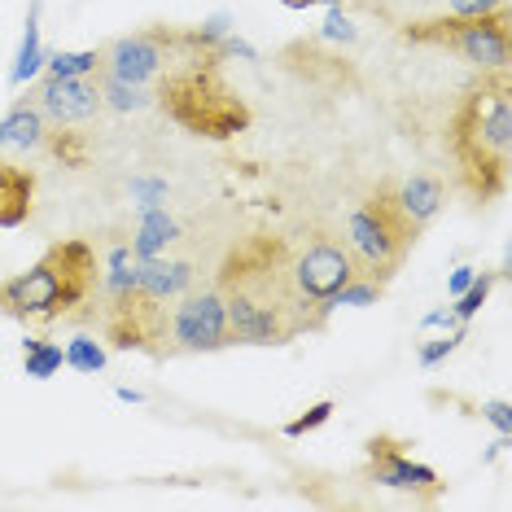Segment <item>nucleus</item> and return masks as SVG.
Instances as JSON below:
<instances>
[{
    "instance_id": "nucleus-1",
    "label": "nucleus",
    "mask_w": 512,
    "mask_h": 512,
    "mask_svg": "<svg viewBox=\"0 0 512 512\" xmlns=\"http://www.w3.org/2000/svg\"><path fill=\"white\" fill-rule=\"evenodd\" d=\"M215 289L224 298L228 346H285L302 333H320L289 281L285 237H250L246 246L228 250Z\"/></svg>"
},
{
    "instance_id": "nucleus-2",
    "label": "nucleus",
    "mask_w": 512,
    "mask_h": 512,
    "mask_svg": "<svg viewBox=\"0 0 512 512\" xmlns=\"http://www.w3.org/2000/svg\"><path fill=\"white\" fill-rule=\"evenodd\" d=\"M451 158L473 202H495L508 193L512 167V79L508 66L482 71V79L464 92L447 132Z\"/></svg>"
},
{
    "instance_id": "nucleus-3",
    "label": "nucleus",
    "mask_w": 512,
    "mask_h": 512,
    "mask_svg": "<svg viewBox=\"0 0 512 512\" xmlns=\"http://www.w3.org/2000/svg\"><path fill=\"white\" fill-rule=\"evenodd\" d=\"M219 66H224L219 62V44L202 40L193 53H184L171 71L158 75L154 106L167 110V119L180 123L184 132L206 136V141H228V136L246 132L250 127V106L228 88V79H224Z\"/></svg>"
},
{
    "instance_id": "nucleus-4",
    "label": "nucleus",
    "mask_w": 512,
    "mask_h": 512,
    "mask_svg": "<svg viewBox=\"0 0 512 512\" xmlns=\"http://www.w3.org/2000/svg\"><path fill=\"white\" fill-rule=\"evenodd\" d=\"M97 250L84 237L53 241L27 272L0 281V316L22 324H53L97 294Z\"/></svg>"
},
{
    "instance_id": "nucleus-5",
    "label": "nucleus",
    "mask_w": 512,
    "mask_h": 512,
    "mask_svg": "<svg viewBox=\"0 0 512 512\" xmlns=\"http://www.w3.org/2000/svg\"><path fill=\"white\" fill-rule=\"evenodd\" d=\"M342 241H346V250H351L359 276H368V281H377V285H390L394 276H399L403 259L412 254V246L421 241V228L394 206L390 180H381L377 189L368 193V202L351 211Z\"/></svg>"
},
{
    "instance_id": "nucleus-6",
    "label": "nucleus",
    "mask_w": 512,
    "mask_h": 512,
    "mask_svg": "<svg viewBox=\"0 0 512 512\" xmlns=\"http://www.w3.org/2000/svg\"><path fill=\"white\" fill-rule=\"evenodd\" d=\"M285 259H289V281H294L298 298L307 302V311L324 329L333 316L337 289L359 276L346 241L324 228H307V232H298V237H285Z\"/></svg>"
},
{
    "instance_id": "nucleus-7",
    "label": "nucleus",
    "mask_w": 512,
    "mask_h": 512,
    "mask_svg": "<svg viewBox=\"0 0 512 512\" xmlns=\"http://www.w3.org/2000/svg\"><path fill=\"white\" fill-rule=\"evenodd\" d=\"M508 5L491 9V14L477 18H429V22H412L403 27L407 44H425V49H447L456 53L460 62L477 66V71H499V66L512 62V27H508Z\"/></svg>"
},
{
    "instance_id": "nucleus-8",
    "label": "nucleus",
    "mask_w": 512,
    "mask_h": 512,
    "mask_svg": "<svg viewBox=\"0 0 512 512\" xmlns=\"http://www.w3.org/2000/svg\"><path fill=\"white\" fill-rule=\"evenodd\" d=\"M197 31H176V27H149L136 31V36H119L114 44L101 49V71L114 79H127V84H158L162 71L180 62L184 53L197 49Z\"/></svg>"
},
{
    "instance_id": "nucleus-9",
    "label": "nucleus",
    "mask_w": 512,
    "mask_h": 512,
    "mask_svg": "<svg viewBox=\"0 0 512 512\" xmlns=\"http://www.w3.org/2000/svg\"><path fill=\"white\" fill-rule=\"evenodd\" d=\"M228 346V320L219 289H189L171 298L167 333H162V355H211Z\"/></svg>"
},
{
    "instance_id": "nucleus-10",
    "label": "nucleus",
    "mask_w": 512,
    "mask_h": 512,
    "mask_svg": "<svg viewBox=\"0 0 512 512\" xmlns=\"http://www.w3.org/2000/svg\"><path fill=\"white\" fill-rule=\"evenodd\" d=\"M167 307L141 294V289H127L119 298H106V342L114 351H141L162 359V333H167Z\"/></svg>"
},
{
    "instance_id": "nucleus-11",
    "label": "nucleus",
    "mask_w": 512,
    "mask_h": 512,
    "mask_svg": "<svg viewBox=\"0 0 512 512\" xmlns=\"http://www.w3.org/2000/svg\"><path fill=\"white\" fill-rule=\"evenodd\" d=\"M31 101L40 106L44 123L49 127H75V123H88L92 114L106 110L101 101V84L97 75H84V79H66V75H44Z\"/></svg>"
},
{
    "instance_id": "nucleus-12",
    "label": "nucleus",
    "mask_w": 512,
    "mask_h": 512,
    "mask_svg": "<svg viewBox=\"0 0 512 512\" xmlns=\"http://www.w3.org/2000/svg\"><path fill=\"white\" fill-rule=\"evenodd\" d=\"M368 482L377 486H390V491H412V495H425V499H438L442 482L429 464L412 460L403 451L399 438L390 434H377L368 442Z\"/></svg>"
},
{
    "instance_id": "nucleus-13",
    "label": "nucleus",
    "mask_w": 512,
    "mask_h": 512,
    "mask_svg": "<svg viewBox=\"0 0 512 512\" xmlns=\"http://www.w3.org/2000/svg\"><path fill=\"white\" fill-rule=\"evenodd\" d=\"M197 281L193 263L189 259H167V254H154V259H141V267H136V289L158 302H171L180 294H189Z\"/></svg>"
},
{
    "instance_id": "nucleus-14",
    "label": "nucleus",
    "mask_w": 512,
    "mask_h": 512,
    "mask_svg": "<svg viewBox=\"0 0 512 512\" xmlns=\"http://www.w3.org/2000/svg\"><path fill=\"white\" fill-rule=\"evenodd\" d=\"M36 211V171L0 158V228H22Z\"/></svg>"
},
{
    "instance_id": "nucleus-15",
    "label": "nucleus",
    "mask_w": 512,
    "mask_h": 512,
    "mask_svg": "<svg viewBox=\"0 0 512 512\" xmlns=\"http://www.w3.org/2000/svg\"><path fill=\"white\" fill-rule=\"evenodd\" d=\"M390 193H394V206L412 219L416 228L425 232V224L442 211V202H447V189H442V180L434 176H407V180H390Z\"/></svg>"
},
{
    "instance_id": "nucleus-16",
    "label": "nucleus",
    "mask_w": 512,
    "mask_h": 512,
    "mask_svg": "<svg viewBox=\"0 0 512 512\" xmlns=\"http://www.w3.org/2000/svg\"><path fill=\"white\" fill-rule=\"evenodd\" d=\"M44 136H49V123H44V114L31 97H22L18 106L0 119V149L36 154V149H44Z\"/></svg>"
},
{
    "instance_id": "nucleus-17",
    "label": "nucleus",
    "mask_w": 512,
    "mask_h": 512,
    "mask_svg": "<svg viewBox=\"0 0 512 512\" xmlns=\"http://www.w3.org/2000/svg\"><path fill=\"white\" fill-rule=\"evenodd\" d=\"M40 5L44 0H31L27 9V22H22V40H18V53H14V66H9V88H22V84H36L49 53L40 44Z\"/></svg>"
},
{
    "instance_id": "nucleus-18",
    "label": "nucleus",
    "mask_w": 512,
    "mask_h": 512,
    "mask_svg": "<svg viewBox=\"0 0 512 512\" xmlns=\"http://www.w3.org/2000/svg\"><path fill=\"white\" fill-rule=\"evenodd\" d=\"M180 241V219L167 215V206H154V211H141L132 232V250L136 259H154V254H167V246Z\"/></svg>"
},
{
    "instance_id": "nucleus-19",
    "label": "nucleus",
    "mask_w": 512,
    "mask_h": 512,
    "mask_svg": "<svg viewBox=\"0 0 512 512\" xmlns=\"http://www.w3.org/2000/svg\"><path fill=\"white\" fill-rule=\"evenodd\" d=\"M97 84H101V101H106L110 110H119V114L154 106V88H149V84H127V79H114L106 71L97 75Z\"/></svg>"
},
{
    "instance_id": "nucleus-20",
    "label": "nucleus",
    "mask_w": 512,
    "mask_h": 512,
    "mask_svg": "<svg viewBox=\"0 0 512 512\" xmlns=\"http://www.w3.org/2000/svg\"><path fill=\"white\" fill-rule=\"evenodd\" d=\"M22 368L31 381H49L66 368V351L57 342H44V337H27L22 342Z\"/></svg>"
},
{
    "instance_id": "nucleus-21",
    "label": "nucleus",
    "mask_w": 512,
    "mask_h": 512,
    "mask_svg": "<svg viewBox=\"0 0 512 512\" xmlns=\"http://www.w3.org/2000/svg\"><path fill=\"white\" fill-rule=\"evenodd\" d=\"M136 267H141V259H136L132 246H114V250L106 254L101 294H106V298H119V294H127V289H136Z\"/></svg>"
},
{
    "instance_id": "nucleus-22",
    "label": "nucleus",
    "mask_w": 512,
    "mask_h": 512,
    "mask_svg": "<svg viewBox=\"0 0 512 512\" xmlns=\"http://www.w3.org/2000/svg\"><path fill=\"white\" fill-rule=\"evenodd\" d=\"M44 71H49V75H66V79L101 75V49H62V53H49Z\"/></svg>"
},
{
    "instance_id": "nucleus-23",
    "label": "nucleus",
    "mask_w": 512,
    "mask_h": 512,
    "mask_svg": "<svg viewBox=\"0 0 512 512\" xmlns=\"http://www.w3.org/2000/svg\"><path fill=\"white\" fill-rule=\"evenodd\" d=\"M66 368L84 372V377H97V372L106 368V346H101L97 337H88V333L71 337V342H66Z\"/></svg>"
},
{
    "instance_id": "nucleus-24",
    "label": "nucleus",
    "mask_w": 512,
    "mask_h": 512,
    "mask_svg": "<svg viewBox=\"0 0 512 512\" xmlns=\"http://www.w3.org/2000/svg\"><path fill=\"white\" fill-rule=\"evenodd\" d=\"M495 285H499V272H482V276H473L469 289L451 298V311H456V320H460V324H469V320L477 316V311L486 307V298H491V289H495Z\"/></svg>"
},
{
    "instance_id": "nucleus-25",
    "label": "nucleus",
    "mask_w": 512,
    "mask_h": 512,
    "mask_svg": "<svg viewBox=\"0 0 512 512\" xmlns=\"http://www.w3.org/2000/svg\"><path fill=\"white\" fill-rule=\"evenodd\" d=\"M44 149H49L62 167H84L88 162V141L79 132H71V127H53V132L44 136Z\"/></svg>"
},
{
    "instance_id": "nucleus-26",
    "label": "nucleus",
    "mask_w": 512,
    "mask_h": 512,
    "mask_svg": "<svg viewBox=\"0 0 512 512\" xmlns=\"http://www.w3.org/2000/svg\"><path fill=\"white\" fill-rule=\"evenodd\" d=\"M464 337H469V324H456V329H447L442 337H434V342H425L421 351H416V364H421V368H438V364H447V359L460 351Z\"/></svg>"
},
{
    "instance_id": "nucleus-27",
    "label": "nucleus",
    "mask_w": 512,
    "mask_h": 512,
    "mask_svg": "<svg viewBox=\"0 0 512 512\" xmlns=\"http://www.w3.org/2000/svg\"><path fill=\"white\" fill-rule=\"evenodd\" d=\"M381 294H386V285L368 281V276H355V281H346L342 289H337L333 311H337V307H377Z\"/></svg>"
},
{
    "instance_id": "nucleus-28",
    "label": "nucleus",
    "mask_w": 512,
    "mask_h": 512,
    "mask_svg": "<svg viewBox=\"0 0 512 512\" xmlns=\"http://www.w3.org/2000/svg\"><path fill=\"white\" fill-rule=\"evenodd\" d=\"M333 412H337V403L333 399H320V403H311L302 416H294V421L285 425V438H307V434H316L320 425H329L333 421Z\"/></svg>"
},
{
    "instance_id": "nucleus-29",
    "label": "nucleus",
    "mask_w": 512,
    "mask_h": 512,
    "mask_svg": "<svg viewBox=\"0 0 512 512\" xmlns=\"http://www.w3.org/2000/svg\"><path fill=\"white\" fill-rule=\"evenodd\" d=\"M320 36L324 40H333V44H355V22L342 14V5H329V14H324V27H320Z\"/></svg>"
},
{
    "instance_id": "nucleus-30",
    "label": "nucleus",
    "mask_w": 512,
    "mask_h": 512,
    "mask_svg": "<svg viewBox=\"0 0 512 512\" xmlns=\"http://www.w3.org/2000/svg\"><path fill=\"white\" fill-rule=\"evenodd\" d=\"M132 197L141 211H154L167 202V180H132Z\"/></svg>"
},
{
    "instance_id": "nucleus-31",
    "label": "nucleus",
    "mask_w": 512,
    "mask_h": 512,
    "mask_svg": "<svg viewBox=\"0 0 512 512\" xmlns=\"http://www.w3.org/2000/svg\"><path fill=\"white\" fill-rule=\"evenodd\" d=\"M232 57H237V62H259V49H254L250 40H241L237 31H228V36L219 40V62H232Z\"/></svg>"
},
{
    "instance_id": "nucleus-32",
    "label": "nucleus",
    "mask_w": 512,
    "mask_h": 512,
    "mask_svg": "<svg viewBox=\"0 0 512 512\" xmlns=\"http://www.w3.org/2000/svg\"><path fill=\"white\" fill-rule=\"evenodd\" d=\"M232 27H237V18H232V14H224V9H219V14L202 18V27H197V36H202V40H215V44H219V40H224Z\"/></svg>"
},
{
    "instance_id": "nucleus-33",
    "label": "nucleus",
    "mask_w": 512,
    "mask_h": 512,
    "mask_svg": "<svg viewBox=\"0 0 512 512\" xmlns=\"http://www.w3.org/2000/svg\"><path fill=\"white\" fill-rule=\"evenodd\" d=\"M482 416L491 421L499 434H508L512 438V407L504 403V399H491V403H482Z\"/></svg>"
},
{
    "instance_id": "nucleus-34",
    "label": "nucleus",
    "mask_w": 512,
    "mask_h": 512,
    "mask_svg": "<svg viewBox=\"0 0 512 512\" xmlns=\"http://www.w3.org/2000/svg\"><path fill=\"white\" fill-rule=\"evenodd\" d=\"M447 5H451V14H460V18H477V14H491V9L508 5V0H447Z\"/></svg>"
},
{
    "instance_id": "nucleus-35",
    "label": "nucleus",
    "mask_w": 512,
    "mask_h": 512,
    "mask_svg": "<svg viewBox=\"0 0 512 512\" xmlns=\"http://www.w3.org/2000/svg\"><path fill=\"white\" fill-rule=\"evenodd\" d=\"M477 276V267H456V272L447 276V298H456V294H464L469 289V281Z\"/></svg>"
},
{
    "instance_id": "nucleus-36",
    "label": "nucleus",
    "mask_w": 512,
    "mask_h": 512,
    "mask_svg": "<svg viewBox=\"0 0 512 512\" xmlns=\"http://www.w3.org/2000/svg\"><path fill=\"white\" fill-rule=\"evenodd\" d=\"M456 324H460V320H456V311L447 307V311H429V316L421 320V329H456Z\"/></svg>"
},
{
    "instance_id": "nucleus-37",
    "label": "nucleus",
    "mask_w": 512,
    "mask_h": 512,
    "mask_svg": "<svg viewBox=\"0 0 512 512\" xmlns=\"http://www.w3.org/2000/svg\"><path fill=\"white\" fill-rule=\"evenodd\" d=\"M114 399H119V403H132V407H141V403H145V394H141V390H132V386H119V390H114Z\"/></svg>"
},
{
    "instance_id": "nucleus-38",
    "label": "nucleus",
    "mask_w": 512,
    "mask_h": 512,
    "mask_svg": "<svg viewBox=\"0 0 512 512\" xmlns=\"http://www.w3.org/2000/svg\"><path fill=\"white\" fill-rule=\"evenodd\" d=\"M285 9H311V5H320V0H281Z\"/></svg>"
},
{
    "instance_id": "nucleus-39",
    "label": "nucleus",
    "mask_w": 512,
    "mask_h": 512,
    "mask_svg": "<svg viewBox=\"0 0 512 512\" xmlns=\"http://www.w3.org/2000/svg\"><path fill=\"white\" fill-rule=\"evenodd\" d=\"M320 5H346V0H320Z\"/></svg>"
}]
</instances>
